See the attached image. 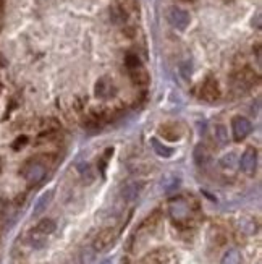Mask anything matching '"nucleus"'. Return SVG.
I'll return each instance as SVG.
<instances>
[{"mask_svg": "<svg viewBox=\"0 0 262 264\" xmlns=\"http://www.w3.org/2000/svg\"><path fill=\"white\" fill-rule=\"evenodd\" d=\"M45 172L47 170H45L44 162H41L39 157L28 161L22 167V170H20V173L26 178V182H28L29 185H38L45 177Z\"/></svg>", "mask_w": 262, "mask_h": 264, "instance_id": "1", "label": "nucleus"}, {"mask_svg": "<svg viewBox=\"0 0 262 264\" xmlns=\"http://www.w3.org/2000/svg\"><path fill=\"white\" fill-rule=\"evenodd\" d=\"M199 97L209 102L218 101V99L222 97V91H220L218 84L214 78H206V80L201 83V86H199Z\"/></svg>", "mask_w": 262, "mask_h": 264, "instance_id": "2", "label": "nucleus"}, {"mask_svg": "<svg viewBox=\"0 0 262 264\" xmlns=\"http://www.w3.org/2000/svg\"><path fill=\"white\" fill-rule=\"evenodd\" d=\"M167 20H169V23L174 26L176 29H185L188 23H190V15L188 12H185L183 8H170L169 13H167Z\"/></svg>", "mask_w": 262, "mask_h": 264, "instance_id": "3", "label": "nucleus"}, {"mask_svg": "<svg viewBox=\"0 0 262 264\" xmlns=\"http://www.w3.org/2000/svg\"><path fill=\"white\" fill-rule=\"evenodd\" d=\"M115 237H117V234H115L113 229H110V227H109V229L101 230V232H99V234L96 235L94 241H92L94 250H96V251H106L107 248L113 243Z\"/></svg>", "mask_w": 262, "mask_h": 264, "instance_id": "4", "label": "nucleus"}, {"mask_svg": "<svg viewBox=\"0 0 262 264\" xmlns=\"http://www.w3.org/2000/svg\"><path fill=\"white\" fill-rule=\"evenodd\" d=\"M251 130H253V125L246 117H235L232 122V131H233V138L235 140H243L246 138Z\"/></svg>", "mask_w": 262, "mask_h": 264, "instance_id": "5", "label": "nucleus"}, {"mask_svg": "<svg viewBox=\"0 0 262 264\" xmlns=\"http://www.w3.org/2000/svg\"><path fill=\"white\" fill-rule=\"evenodd\" d=\"M256 166H258V154L254 149H246L240 159V167L246 175H253L256 172Z\"/></svg>", "mask_w": 262, "mask_h": 264, "instance_id": "6", "label": "nucleus"}, {"mask_svg": "<svg viewBox=\"0 0 262 264\" xmlns=\"http://www.w3.org/2000/svg\"><path fill=\"white\" fill-rule=\"evenodd\" d=\"M128 76H130L131 83H133L134 86H138V88H146L149 84V81H151L149 73L143 65L138 67V68H133V70H128Z\"/></svg>", "mask_w": 262, "mask_h": 264, "instance_id": "7", "label": "nucleus"}, {"mask_svg": "<svg viewBox=\"0 0 262 264\" xmlns=\"http://www.w3.org/2000/svg\"><path fill=\"white\" fill-rule=\"evenodd\" d=\"M170 214H172V217L176 219V222L186 220L188 204L183 201V199H178V201H172V203H170Z\"/></svg>", "mask_w": 262, "mask_h": 264, "instance_id": "8", "label": "nucleus"}, {"mask_svg": "<svg viewBox=\"0 0 262 264\" xmlns=\"http://www.w3.org/2000/svg\"><path fill=\"white\" fill-rule=\"evenodd\" d=\"M54 230H55V222L52 219H43L41 222L34 227V230L36 234H41V235H50V234H54Z\"/></svg>", "mask_w": 262, "mask_h": 264, "instance_id": "9", "label": "nucleus"}, {"mask_svg": "<svg viewBox=\"0 0 262 264\" xmlns=\"http://www.w3.org/2000/svg\"><path fill=\"white\" fill-rule=\"evenodd\" d=\"M138 194H139V185L134 182L127 183L122 190V196L127 199V201H133V199L138 198Z\"/></svg>", "mask_w": 262, "mask_h": 264, "instance_id": "10", "label": "nucleus"}, {"mask_svg": "<svg viewBox=\"0 0 262 264\" xmlns=\"http://www.w3.org/2000/svg\"><path fill=\"white\" fill-rule=\"evenodd\" d=\"M160 135L164 136L165 140H170V141H175L181 136V130L178 128L175 125H165L160 128Z\"/></svg>", "mask_w": 262, "mask_h": 264, "instance_id": "11", "label": "nucleus"}, {"mask_svg": "<svg viewBox=\"0 0 262 264\" xmlns=\"http://www.w3.org/2000/svg\"><path fill=\"white\" fill-rule=\"evenodd\" d=\"M220 264H241V255H240V251L235 250V248L228 250V251L223 255L222 263H220Z\"/></svg>", "mask_w": 262, "mask_h": 264, "instance_id": "12", "label": "nucleus"}, {"mask_svg": "<svg viewBox=\"0 0 262 264\" xmlns=\"http://www.w3.org/2000/svg\"><path fill=\"white\" fill-rule=\"evenodd\" d=\"M151 143H153L154 149H155V152H157V154H159V156H162V157H170L172 154H174V151H172L170 147H167V146H164V144H160L159 140H153Z\"/></svg>", "mask_w": 262, "mask_h": 264, "instance_id": "13", "label": "nucleus"}, {"mask_svg": "<svg viewBox=\"0 0 262 264\" xmlns=\"http://www.w3.org/2000/svg\"><path fill=\"white\" fill-rule=\"evenodd\" d=\"M209 159V154H207V151L204 149L202 146H199L196 147V151H195V161L197 166H206V162Z\"/></svg>", "mask_w": 262, "mask_h": 264, "instance_id": "14", "label": "nucleus"}, {"mask_svg": "<svg viewBox=\"0 0 262 264\" xmlns=\"http://www.w3.org/2000/svg\"><path fill=\"white\" fill-rule=\"evenodd\" d=\"M50 199H52V193H45L43 198L39 199L38 201V204H36V209H34V216H38V214H41L43 211L45 209V206L50 203Z\"/></svg>", "mask_w": 262, "mask_h": 264, "instance_id": "15", "label": "nucleus"}, {"mask_svg": "<svg viewBox=\"0 0 262 264\" xmlns=\"http://www.w3.org/2000/svg\"><path fill=\"white\" fill-rule=\"evenodd\" d=\"M216 138H217L220 143H227L228 133H227V128H225L223 125H217V126H216Z\"/></svg>", "mask_w": 262, "mask_h": 264, "instance_id": "16", "label": "nucleus"}, {"mask_svg": "<svg viewBox=\"0 0 262 264\" xmlns=\"http://www.w3.org/2000/svg\"><path fill=\"white\" fill-rule=\"evenodd\" d=\"M85 109H86V104L83 99H75L71 104V110L73 112H76V114H81V112H85Z\"/></svg>", "mask_w": 262, "mask_h": 264, "instance_id": "17", "label": "nucleus"}, {"mask_svg": "<svg viewBox=\"0 0 262 264\" xmlns=\"http://www.w3.org/2000/svg\"><path fill=\"white\" fill-rule=\"evenodd\" d=\"M144 264H164V260H162V256L159 253H154V255H149L146 258Z\"/></svg>", "mask_w": 262, "mask_h": 264, "instance_id": "18", "label": "nucleus"}, {"mask_svg": "<svg viewBox=\"0 0 262 264\" xmlns=\"http://www.w3.org/2000/svg\"><path fill=\"white\" fill-rule=\"evenodd\" d=\"M104 264H109V261H106V263H104Z\"/></svg>", "mask_w": 262, "mask_h": 264, "instance_id": "19", "label": "nucleus"}]
</instances>
